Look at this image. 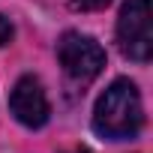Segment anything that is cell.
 <instances>
[{
    "mask_svg": "<svg viewBox=\"0 0 153 153\" xmlns=\"http://www.w3.org/2000/svg\"><path fill=\"white\" fill-rule=\"evenodd\" d=\"M144 126V105L141 93L129 78H114L108 90L96 99L93 108V129L108 141L135 138Z\"/></svg>",
    "mask_w": 153,
    "mask_h": 153,
    "instance_id": "cell-1",
    "label": "cell"
},
{
    "mask_svg": "<svg viewBox=\"0 0 153 153\" xmlns=\"http://www.w3.org/2000/svg\"><path fill=\"white\" fill-rule=\"evenodd\" d=\"M57 60H60V66L66 72V78L72 84L84 87L105 69V48L87 33L69 30L57 42Z\"/></svg>",
    "mask_w": 153,
    "mask_h": 153,
    "instance_id": "cell-2",
    "label": "cell"
},
{
    "mask_svg": "<svg viewBox=\"0 0 153 153\" xmlns=\"http://www.w3.org/2000/svg\"><path fill=\"white\" fill-rule=\"evenodd\" d=\"M117 48L135 63H147L153 51L150 0H123L117 15Z\"/></svg>",
    "mask_w": 153,
    "mask_h": 153,
    "instance_id": "cell-3",
    "label": "cell"
},
{
    "mask_svg": "<svg viewBox=\"0 0 153 153\" xmlns=\"http://www.w3.org/2000/svg\"><path fill=\"white\" fill-rule=\"evenodd\" d=\"M9 111L27 129H39V126L48 123L51 105H48V96H45L42 81L36 78V75H21V78L15 81V87L9 93Z\"/></svg>",
    "mask_w": 153,
    "mask_h": 153,
    "instance_id": "cell-4",
    "label": "cell"
},
{
    "mask_svg": "<svg viewBox=\"0 0 153 153\" xmlns=\"http://www.w3.org/2000/svg\"><path fill=\"white\" fill-rule=\"evenodd\" d=\"M75 9H84V12H96V9H105L111 0H72Z\"/></svg>",
    "mask_w": 153,
    "mask_h": 153,
    "instance_id": "cell-5",
    "label": "cell"
},
{
    "mask_svg": "<svg viewBox=\"0 0 153 153\" xmlns=\"http://www.w3.org/2000/svg\"><path fill=\"white\" fill-rule=\"evenodd\" d=\"M9 39H12V24H9L3 15H0V45H6Z\"/></svg>",
    "mask_w": 153,
    "mask_h": 153,
    "instance_id": "cell-6",
    "label": "cell"
},
{
    "mask_svg": "<svg viewBox=\"0 0 153 153\" xmlns=\"http://www.w3.org/2000/svg\"><path fill=\"white\" fill-rule=\"evenodd\" d=\"M66 153H90V150H84V147H75V150H66Z\"/></svg>",
    "mask_w": 153,
    "mask_h": 153,
    "instance_id": "cell-7",
    "label": "cell"
}]
</instances>
